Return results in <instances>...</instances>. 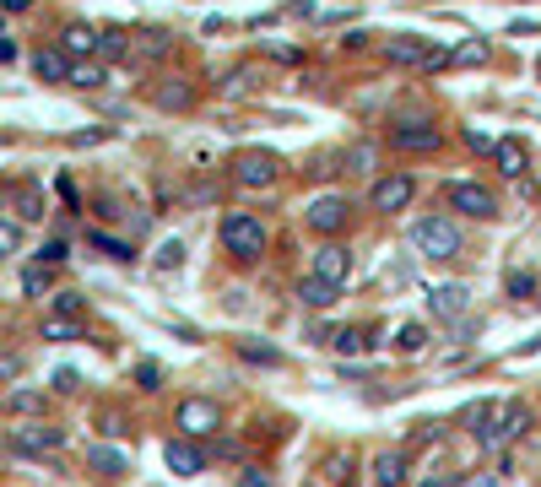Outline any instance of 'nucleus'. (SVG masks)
I'll use <instances>...</instances> for the list:
<instances>
[{"instance_id":"obj_12","label":"nucleus","mask_w":541,"mask_h":487,"mask_svg":"<svg viewBox=\"0 0 541 487\" xmlns=\"http://www.w3.org/2000/svg\"><path fill=\"white\" fill-rule=\"evenodd\" d=\"M309 276H320V282L341 287V282L352 276V249H347V244H331V239H325L320 249H314V266H309Z\"/></svg>"},{"instance_id":"obj_24","label":"nucleus","mask_w":541,"mask_h":487,"mask_svg":"<svg viewBox=\"0 0 541 487\" xmlns=\"http://www.w3.org/2000/svg\"><path fill=\"white\" fill-rule=\"evenodd\" d=\"M11 206H17V222H38V217H44V195H38V184H17Z\"/></svg>"},{"instance_id":"obj_47","label":"nucleus","mask_w":541,"mask_h":487,"mask_svg":"<svg viewBox=\"0 0 541 487\" xmlns=\"http://www.w3.org/2000/svg\"><path fill=\"white\" fill-rule=\"evenodd\" d=\"M422 487H460V471H439V477H428Z\"/></svg>"},{"instance_id":"obj_35","label":"nucleus","mask_w":541,"mask_h":487,"mask_svg":"<svg viewBox=\"0 0 541 487\" xmlns=\"http://www.w3.org/2000/svg\"><path fill=\"white\" fill-rule=\"evenodd\" d=\"M17 249H22V222L0 217V255H17Z\"/></svg>"},{"instance_id":"obj_22","label":"nucleus","mask_w":541,"mask_h":487,"mask_svg":"<svg viewBox=\"0 0 541 487\" xmlns=\"http://www.w3.org/2000/svg\"><path fill=\"white\" fill-rule=\"evenodd\" d=\"M33 71H38V82H71V60H65L60 49H38Z\"/></svg>"},{"instance_id":"obj_26","label":"nucleus","mask_w":541,"mask_h":487,"mask_svg":"<svg viewBox=\"0 0 541 487\" xmlns=\"http://www.w3.org/2000/svg\"><path fill=\"white\" fill-rule=\"evenodd\" d=\"M103 82H109V71H103L98 60H76V65H71V87H82V92H98Z\"/></svg>"},{"instance_id":"obj_51","label":"nucleus","mask_w":541,"mask_h":487,"mask_svg":"<svg viewBox=\"0 0 541 487\" xmlns=\"http://www.w3.org/2000/svg\"><path fill=\"white\" fill-rule=\"evenodd\" d=\"M0 450H6V433H0Z\"/></svg>"},{"instance_id":"obj_15","label":"nucleus","mask_w":541,"mask_h":487,"mask_svg":"<svg viewBox=\"0 0 541 487\" xmlns=\"http://www.w3.org/2000/svg\"><path fill=\"white\" fill-rule=\"evenodd\" d=\"M163 460H168V471H174V477H201V471H206V450L195 439H174L163 450Z\"/></svg>"},{"instance_id":"obj_20","label":"nucleus","mask_w":541,"mask_h":487,"mask_svg":"<svg viewBox=\"0 0 541 487\" xmlns=\"http://www.w3.org/2000/svg\"><path fill=\"white\" fill-rule=\"evenodd\" d=\"M0 412H6V417H38V412H44V390L11 385L6 396H0Z\"/></svg>"},{"instance_id":"obj_11","label":"nucleus","mask_w":541,"mask_h":487,"mask_svg":"<svg viewBox=\"0 0 541 487\" xmlns=\"http://www.w3.org/2000/svg\"><path fill=\"white\" fill-rule=\"evenodd\" d=\"M368 201H374V212H406V206L417 201V179L412 174H379L374 190H368Z\"/></svg>"},{"instance_id":"obj_37","label":"nucleus","mask_w":541,"mask_h":487,"mask_svg":"<svg viewBox=\"0 0 541 487\" xmlns=\"http://www.w3.org/2000/svg\"><path fill=\"white\" fill-rule=\"evenodd\" d=\"M22 368H28V358H22V352H0V385L22 379Z\"/></svg>"},{"instance_id":"obj_2","label":"nucleus","mask_w":541,"mask_h":487,"mask_svg":"<svg viewBox=\"0 0 541 487\" xmlns=\"http://www.w3.org/2000/svg\"><path fill=\"white\" fill-rule=\"evenodd\" d=\"M217 239H222V249H228L233 260L255 266V260L266 255L271 233H266V222H260L255 212H222V222H217Z\"/></svg>"},{"instance_id":"obj_7","label":"nucleus","mask_w":541,"mask_h":487,"mask_svg":"<svg viewBox=\"0 0 541 487\" xmlns=\"http://www.w3.org/2000/svg\"><path fill=\"white\" fill-rule=\"evenodd\" d=\"M174 423L184 439H211V433H222V406L217 401H206V396H190V401H179V412H174Z\"/></svg>"},{"instance_id":"obj_28","label":"nucleus","mask_w":541,"mask_h":487,"mask_svg":"<svg viewBox=\"0 0 541 487\" xmlns=\"http://www.w3.org/2000/svg\"><path fill=\"white\" fill-rule=\"evenodd\" d=\"M98 55H103V60H125V55H130V33H125V28H103V33H98Z\"/></svg>"},{"instance_id":"obj_9","label":"nucleus","mask_w":541,"mask_h":487,"mask_svg":"<svg viewBox=\"0 0 541 487\" xmlns=\"http://www.w3.org/2000/svg\"><path fill=\"white\" fill-rule=\"evenodd\" d=\"M6 450L11 455H55V450H65V428H55V423H28V428H11L6 433Z\"/></svg>"},{"instance_id":"obj_39","label":"nucleus","mask_w":541,"mask_h":487,"mask_svg":"<svg viewBox=\"0 0 541 487\" xmlns=\"http://www.w3.org/2000/svg\"><path fill=\"white\" fill-rule=\"evenodd\" d=\"M136 385L141 390H163V368H157V363H136Z\"/></svg>"},{"instance_id":"obj_41","label":"nucleus","mask_w":541,"mask_h":487,"mask_svg":"<svg viewBox=\"0 0 541 487\" xmlns=\"http://www.w3.org/2000/svg\"><path fill=\"white\" fill-rule=\"evenodd\" d=\"M55 314H71V320H82V293H55Z\"/></svg>"},{"instance_id":"obj_14","label":"nucleus","mask_w":541,"mask_h":487,"mask_svg":"<svg viewBox=\"0 0 541 487\" xmlns=\"http://www.w3.org/2000/svg\"><path fill=\"white\" fill-rule=\"evenodd\" d=\"M331 352L336 358H352V352H374V341H379V325H336L331 336Z\"/></svg>"},{"instance_id":"obj_38","label":"nucleus","mask_w":541,"mask_h":487,"mask_svg":"<svg viewBox=\"0 0 541 487\" xmlns=\"http://www.w3.org/2000/svg\"><path fill=\"white\" fill-rule=\"evenodd\" d=\"M65 255H71V244H65V239H49L44 249H38V266H49V271H55Z\"/></svg>"},{"instance_id":"obj_34","label":"nucleus","mask_w":541,"mask_h":487,"mask_svg":"<svg viewBox=\"0 0 541 487\" xmlns=\"http://www.w3.org/2000/svg\"><path fill=\"white\" fill-rule=\"evenodd\" d=\"M341 163H347L352 174H374V147H368V141H358V147H347V157H341Z\"/></svg>"},{"instance_id":"obj_48","label":"nucleus","mask_w":541,"mask_h":487,"mask_svg":"<svg viewBox=\"0 0 541 487\" xmlns=\"http://www.w3.org/2000/svg\"><path fill=\"white\" fill-rule=\"evenodd\" d=\"M466 147H471V152H493V141H487L482 130H466Z\"/></svg>"},{"instance_id":"obj_8","label":"nucleus","mask_w":541,"mask_h":487,"mask_svg":"<svg viewBox=\"0 0 541 487\" xmlns=\"http://www.w3.org/2000/svg\"><path fill=\"white\" fill-rule=\"evenodd\" d=\"M444 201H450L460 217H477V222L498 217V195L487 190V184H477V179H450V190H444Z\"/></svg>"},{"instance_id":"obj_23","label":"nucleus","mask_w":541,"mask_h":487,"mask_svg":"<svg viewBox=\"0 0 541 487\" xmlns=\"http://www.w3.org/2000/svg\"><path fill=\"white\" fill-rule=\"evenodd\" d=\"M336 293H341V287L320 282V276H303V282H298V298H303L309 309H331V304H336Z\"/></svg>"},{"instance_id":"obj_3","label":"nucleus","mask_w":541,"mask_h":487,"mask_svg":"<svg viewBox=\"0 0 541 487\" xmlns=\"http://www.w3.org/2000/svg\"><path fill=\"white\" fill-rule=\"evenodd\" d=\"M412 244L422 260H455L460 255V222L433 212V217H417L412 222Z\"/></svg>"},{"instance_id":"obj_45","label":"nucleus","mask_w":541,"mask_h":487,"mask_svg":"<svg viewBox=\"0 0 541 487\" xmlns=\"http://www.w3.org/2000/svg\"><path fill=\"white\" fill-rule=\"evenodd\" d=\"M55 190H60V201H65V206H76V201H82V195H76V184H71V179H65V174L55 179Z\"/></svg>"},{"instance_id":"obj_29","label":"nucleus","mask_w":541,"mask_h":487,"mask_svg":"<svg viewBox=\"0 0 541 487\" xmlns=\"http://www.w3.org/2000/svg\"><path fill=\"white\" fill-rule=\"evenodd\" d=\"M239 358L255 363V368H276V363H282V352L266 347V341H239Z\"/></svg>"},{"instance_id":"obj_13","label":"nucleus","mask_w":541,"mask_h":487,"mask_svg":"<svg viewBox=\"0 0 541 487\" xmlns=\"http://www.w3.org/2000/svg\"><path fill=\"white\" fill-rule=\"evenodd\" d=\"M60 55L65 60H92V55H98V28H87V22H65V28H60Z\"/></svg>"},{"instance_id":"obj_30","label":"nucleus","mask_w":541,"mask_h":487,"mask_svg":"<svg viewBox=\"0 0 541 487\" xmlns=\"http://www.w3.org/2000/svg\"><path fill=\"white\" fill-rule=\"evenodd\" d=\"M49 287H55V271H49V266H28V271H22V293H28V298H44Z\"/></svg>"},{"instance_id":"obj_43","label":"nucleus","mask_w":541,"mask_h":487,"mask_svg":"<svg viewBox=\"0 0 541 487\" xmlns=\"http://www.w3.org/2000/svg\"><path fill=\"white\" fill-rule=\"evenodd\" d=\"M239 487H276V482H271V471H260V466H244V471H239Z\"/></svg>"},{"instance_id":"obj_49","label":"nucleus","mask_w":541,"mask_h":487,"mask_svg":"<svg viewBox=\"0 0 541 487\" xmlns=\"http://www.w3.org/2000/svg\"><path fill=\"white\" fill-rule=\"evenodd\" d=\"M6 60H17V44H11V38H0V65Z\"/></svg>"},{"instance_id":"obj_27","label":"nucleus","mask_w":541,"mask_h":487,"mask_svg":"<svg viewBox=\"0 0 541 487\" xmlns=\"http://www.w3.org/2000/svg\"><path fill=\"white\" fill-rule=\"evenodd\" d=\"M428 347V325H401V331H395V352H401V358H417V352Z\"/></svg>"},{"instance_id":"obj_16","label":"nucleus","mask_w":541,"mask_h":487,"mask_svg":"<svg viewBox=\"0 0 541 487\" xmlns=\"http://www.w3.org/2000/svg\"><path fill=\"white\" fill-rule=\"evenodd\" d=\"M428 309L439 314V320H460V314L471 309L466 282H439V287H433V298H428Z\"/></svg>"},{"instance_id":"obj_19","label":"nucleus","mask_w":541,"mask_h":487,"mask_svg":"<svg viewBox=\"0 0 541 487\" xmlns=\"http://www.w3.org/2000/svg\"><path fill=\"white\" fill-rule=\"evenodd\" d=\"M87 466H92V477H125L130 460H125V450H114V444H92Z\"/></svg>"},{"instance_id":"obj_46","label":"nucleus","mask_w":541,"mask_h":487,"mask_svg":"<svg viewBox=\"0 0 541 487\" xmlns=\"http://www.w3.org/2000/svg\"><path fill=\"white\" fill-rule=\"evenodd\" d=\"M103 136H114L109 125H98V130H82V136H76V147H92V141H103Z\"/></svg>"},{"instance_id":"obj_17","label":"nucleus","mask_w":541,"mask_h":487,"mask_svg":"<svg viewBox=\"0 0 541 487\" xmlns=\"http://www.w3.org/2000/svg\"><path fill=\"white\" fill-rule=\"evenodd\" d=\"M374 482L379 487H406V482H412V455H406V450L374 455Z\"/></svg>"},{"instance_id":"obj_10","label":"nucleus","mask_w":541,"mask_h":487,"mask_svg":"<svg viewBox=\"0 0 541 487\" xmlns=\"http://www.w3.org/2000/svg\"><path fill=\"white\" fill-rule=\"evenodd\" d=\"M303 222H309L320 239H331V233H341L352 222V201H347V195H336V190L331 195H314L309 212H303Z\"/></svg>"},{"instance_id":"obj_36","label":"nucleus","mask_w":541,"mask_h":487,"mask_svg":"<svg viewBox=\"0 0 541 487\" xmlns=\"http://www.w3.org/2000/svg\"><path fill=\"white\" fill-rule=\"evenodd\" d=\"M179 266H184V244L168 239L163 249H157V271H179Z\"/></svg>"},{"instance_id":"obj_1","label":"nucleus","mask_w":541,"mask_h":487,"mask_svg":"<svg viewBox=\"0 0 541 487\" xmlns=\"http://www.w3.org/2000/svg\"><path fill=\"white\" fill-rule=\"evenodd\" d=\"M525 433H531V406L525 401H493V412L471 428V439H477L482 450H509V444H520Z\"/></svg>"},{"instance_id":"obj_25","label":"nucleus","mask_w":541,"mask_h":487,"mask_svg":"<svg viewBox=\"0 0 541 487\" xmlns=\"http://www.w3.org/2000/svg\"><path fill=\"white\" fill-rule=\"evenodd\" d=\"M38 336H44V341H82V320H71V314H49V320L38 325Z\"/></svg>"},{"instance_id":"obj_50","label":"nucleus","mask_w":541,"mask_h":487,"mask_svg":"<svg viewBox=\"0 0 541 487\" xmlns=\"http://www.w3.org/2000/svg\"><path fill=\"white\" fill-rule=\"evenodd\" d=\"M33 0H0V11H28Z\"/></svg>"},{"instance_id":"obj_4","label":"nucleus","mask_w":541,"mask_h":487,"mask_svg":"<svg viewBox=\"0 0 541 487\" xmlns=\"http://www.w3.org/2000/svg\"><path fill=\"white\" fill-rule=\"evenodd\" d=\"M385 60L412 65V71H444V65H450V49L428 44V38H412V33H395V38H385Z\"/></svg>"},{"instance_id":"obj_40","label":"nucleus","mask_w":541,"mask_h":487,"mask_svg":"<svg viewBox=\"0 0 541 487\" xmlns=\"http://www.w3.org/2000/svg\"><path fill=\"white\" fill-rule=\"evenodd\" d=\"M49 385H55L60 396H71V390H82V374H76V368H55V379H49Z\"/></svg>"},{"instance_id":"obj_18","label":"nucleus","mask_w":541,"mask_h":487,"mask_svg":"<svg viewBox=\"0 0 541 487\" xmlns=\"http://www.w3.org/2000/svg\"><path fill=\"white\" fill-rule=\"evenodd\" d=\"M493 163L504 168L509 179H520L525 168H531V152H525V141H520V136H504V141H493Z\"/></svg>"},{"instance_id":"obj_21","label":"nucleus","mask_w":541,"mask_h":487,"mask_svg":"<svg viewBox=\"0 0 541 487\" xmlns=\"http://www.w3.org/2000/svg\"><path fill=\"white\" fill-rule=\"evenodd\" d=\"M152 98H157V109H190V103H195V87L184 82V76H168V82L152 87Z\"/></svg>"},{"instance_id":"obj_44","label":"nucleus","mask_w":541,"mask_h":487,"mask_svg":"<svg viewBox=\"0 0 541 487\" xmlns=\"http://www.w3.org/2000/svg\"><path fill=\"white\" fill-rule=\"evenodd\" d=\"M460 487H504V477H498V471H477V477L460 482Z\"/></svg>"},{"instance_id":"obj_42","label":"nucleus","mask_w":541,"mask_h":487,"mask_svg":"<svg viewBox=\"0 0 541 487\" xmlns=\"http://www.w3.org/2000/svg\"><path fill=\"white\" fill-rule=\"evenodd\" d=\"M509 293H514V298H531V293H536V276H531V271H514V276H509Z\"/></svg>"},{"instance_id":"obj_6","label":"nucleus","mask_w":541,"mask_h":487,"mask_svg":"<svg viewBox=\"0 0 541 487\" xmlns=\"http://www.w3.org/2000/svg\"><path fill=\"white\" fill-rule=\"evenodd\" d=\"M439 125H433V120H422V114H417V120H412V114H401V120H395L390 125V147L395 152H406V157H428V152H439Z\"/></svg>"},{"instance_id":"obj_31","label":"nucleus","mask_w":541,"mask_h":487,"mask_svg":"<svg viewBox=\"0 0 541 487\" xmlns=\"http://www.w3.org/2000/svg\"><path fill=\"white\" fill-rule=\"evenodd\" d=\"M92 249H103V255L120 260V266H130V260H136V249H130L125 239H109V233H92Z\"/></svg>"},{"instance_id":"obj_52","label":"nucleus","mask_w":541,"mask_h":487,"mask_svg":"<svg viewBox=\"0 0 541 487\" xmlns=\"http://www.w3.org/2000/svg\"><path fill=\"white\" fill-rule=\"evenodd\" d=\"M536 71H541V65H536Z\"/></svg>"},{"instance_id":"obj_5","label":"nucleus","mask_w":541,"mask_h":487,"mask_svg":"<svg viewBox=\"0 0 541 487\" xmlns=\"http://www.w3.org/2000/svg\"><path fill=\"white\" fill-rule=\"evenodd\" d=\"M282 174H287V163L276 152H266V147H249V152L233 157V179H239L244 190H276Z\"/></svg>"},{"instance_id":"obj_32","label":"nucleus","mask_w":541,"mask_h":487,"mask_svg":"<svg viewBox=\"0 0 541 487\" xmlns=\"http://www.w3.org/2000/svg\"><path fill=\"white\" fill-rule=\"evenodd\" d=\"M444 439V423H412V433H406V444H412V450H428V444H439Z\"/></svg>"},{"instance_id":"obj_33","label":"nucleus","mask_w":541,"mask_h":487,"mask_svg":"<svg viewBox=\"0 0 541 487\" xmlns=\"http://www.w3.org/2000/svg\"><path fill=\"white\" fill-rule=\"evenodd\" d=\"M482 60H487V44H482V38H466V44L450 49V65H482Z\"/></svg>"}]
</instances>
